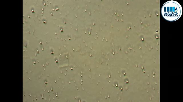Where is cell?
Instances as JSON below:
<instances>
[{"instance_id": "6da1fadb", "label": "cell", "mask_w": 183, "mask_h": 102, "mask_svg": "<svg viewBox=\"0 0 183 102\" xmlns=\"http://www.w3.org/2000/svg\"><path fill=\"white\" fill-rule=\"evenodd\" d=\"M161 14L165 20L174 21L181 17L182 9L180 4L177 1L171 0L165 2L161 9Z\"/></svg>"}]
</instances>
